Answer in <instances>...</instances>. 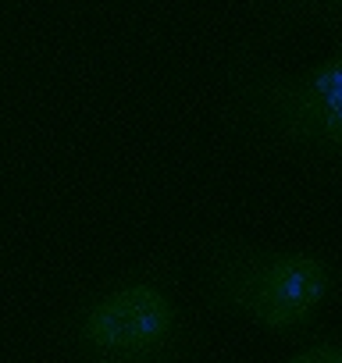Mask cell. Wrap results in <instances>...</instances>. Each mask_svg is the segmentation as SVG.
I'll return each mask as SVG.
<instances>
[{"label":"cell","mask_w":342,"mask_h":363,"mask_svg":"<svg viewBox=\"0 0 342 363\" xmlns=\"http://www.w3.org/2000/svg\"><path fill=\"white\" fill-rule=\"evenodd\" d=\"M54 338L68 363H197L200 324L182 299L175 260L153 257L75 296Z\"/></svg>","instance_id":"2"},{"label":"cell","mask_w":342,"mask_h":363,"mask_svg":"<svg viewBox=\"0 0 342 363\" xmlns=\"http://www.w3.org/2000/svg\"><path fill=\"white\" fill-rule=\"evenodd\" d=\"M221 118L243 146L342 174V47L303 72L253 50L236 54Z\"/></svg>","instance_id":"3"},{"label":"cell","mask_w":342,"mask_h":363,"mask_svg":"<svg viewBox=\"0 0 342 363\" xmlns=\"http://www.w3.org/2000/svg\"><path fill=\"white\" fill-rule=\"evenodd\" d=\"M275 29H331L342 22V0H250Z\"/></svg>","instance_id":"4"},{"label":"cell","mask_w":342,"mask_h":363,"mask_svg":"<svg viewBox=\"0 0 342 363\" xmlns=\"http://www.w3.org/2000/svg\"><path fill=\"white\" fill-rule=\"evenodd\" d=\"M197 281L211 313L292 345L321 331V317L342 303V260L335 253L253 242L228 232L200 242Z\"/></svg>","instance_id":"1"},{"label":"cell","mask_w":342,"mask_h":363,"mask_svg":"<svg viewBox=\"0 0 342 363\" xmlns=\"http://www.w3.org/2000/svg\"><path fill=\"white\" fill-rule=\"evenodd\" d=\"M282 363H342V328L314 331L310 338L296 342V349Z\"/></svg>","instance_id":"5"}]
</instances>
